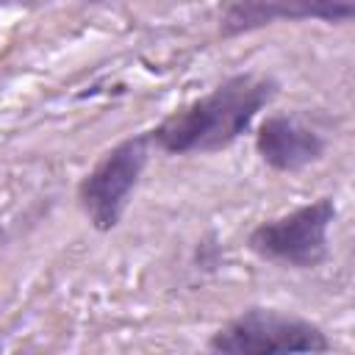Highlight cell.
I'll use <instances>...</instances> for the list:
<instances>
[{
    "mask_svg": "<svg viewBox=\"0 0 355 355\" xmlns=\"http://www.w3.org/2000/svg\"><path fill=\"white\" fill-rule=\"evenodd\" d=\"M277 83L261 72H239L208 94L164 116L150 133L153 147L169 155L219 153L250 130L263 105L272 103Z\"/></svg>",
    "mask_w": 355,
    "mask_h": 355,
    "instance_id": "cell-1",
    "label": "cell"
},
{
    "mask_svg": "<svg viewBox=\"0 0 355 355\" xmlns=\"http://www.w3.org/2000/svg\"><path fill=\"white\" fill-rule=\"evenodd\" d=\"M153 139L150 133H136L114 144L100 155V161L78 183V202L89 225L100 233L114 230L136 191L141 172L150 161Z\"/></svg>",
    "mask_w": 355,
    "mask_h": 355,
    "instance_id": "cell-2",
    "label": "cell"
},
{
    "mask_svg": "<svg viewBox=\"0 0 355 355\" xmlns=\"http://www.w3.org/2000/svg\"><path fill=\"white\" fill-rule=\"evenodd\" d=\"M333 219V197H319L277 219L261 222L247 236V247L263 261L291 269H313L327 258V230Z\"/></svg>",
    "mask_w": 355,
    "mask_h": 355,
    "instance_id": "cell-4",
    "label": "cell"
},
{
    "mask_svg": "<svg viewBox=\"0 0 355 355\" xmlns=\"http://www.w3.org/2000/svg\"><path fill=\"white\" fill-rule=\"evenodd\" d=\"M255 150L275 172H300L324 153V139L294 114H272L255 130Z\"/></svg>",
    "mask_w": 355,
    "mask_h": 355,
    "instance_id": "cell-6",
    "label": "cell"
},
{
    "mask_svg": "<svg viewBox=\"0 0 355 355\" xmlns=\"http://www.w3.org/2000/svg\"><path fill=\"white\" fill-rule=\"evenodd\" d=\"M208 349L227 355H280V352H327L324 330L302 316L275 308H247L211 338Z\"/></svg>",
    "mask_w": 355,
    "mask_h": 355,
    "instance_id": "cell-3",
    "label": "cell"
},
{
    "mask_svg": "<svg viewBox=\"0 0 355 355\" xmlns=\"http://www.w3.org/2000/svg\"><path fill=\"white\" fill-rule=\"evenodd\" d=\"M355 17V0H230L222 11V36L252 33L280 19H322L349 22Z\"/></svg>",
    "mask_w": 355,
    "mask_h": 355,
    "instance_id": "cell-5",
    "label": "cell"
}]
</instances>
